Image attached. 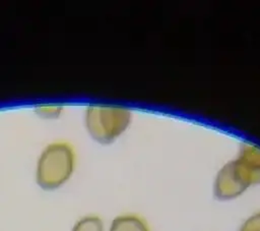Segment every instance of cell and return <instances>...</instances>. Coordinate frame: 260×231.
I'll return each mask as SVG.
<instances>
[{
	"label": "cell",
	"instance_id": "cell-1",
	"mask_svg": "<svg viewBox=\"0 0 260 231\" xmlns=\"http://www.w3.org/2000/svg\"><path fill=\"white\" fill-rule=\"evenodd\" d=\"M260 183V147L246 143L238 156L218 171L213 185L214 196L229 200L240 196L250 186Z\"/></svg>",
	"mask_w": 260,
	"mask_h": 231
},
{
	"label": "cell",
	"instance_id": "cell-2",
	"mask_svg": "<svg viewBox=\"0 0 260 231\" xmlns=\"http://www.w3.org/2000/svg\"><path fill=\"white\" fill-rule=\"evenodd\" d=\"M75 161V150L70 142L56 140L49 143L41 153L37 163V183L46 190L60 187L72 175Z\"/></svg>",
	"mask_w": 260,
	"mask_h": 231
},
{
	"label": "cell",
	"instance_id": "cell-3",
	"mask_svg": "<svg viewBox=\"0 0 260 231\" xmlns=\"http://www.w3.org/2000/svg\"><path fill=\"white\" fill-rule=\"evenodd\" d=\"M132 122L128 108L91 104L84 113V124L89 135L101 143H111L122 135Z\"/></svg>",
	"mask_w": 260,
	"mask_h": 231
},
{
	"label": "cell",
	"instance_id": "cell-4",
	"mask_svg": "<svg viewBox=\"0 0 260 231\" xmlns=\"http://www.w3.org/2000/svg\"><path fill=\"white\" fill-rule=\"evenodd\" d=\"M110 231H150L147 222L136 214H124L116 217Z\"/></svg>",
	"mask_w": 260,
	"mask_h": 231
},
{
	"label": "cell",
	"instance_id": "cell-5",
	"mask_svg": "<svg viewBox=\"0 0 260 231\" xmlns=\"http://www.w3.org/2000/svg\"><path fill=\"white\" fill-rule=\"evenodd\" d=\"M72 231H104V224L99 216H85L74 224Z\"/></svg>",
	"mask_w": 260,
	"mask_h": 231
},
{
	"label": "cell",
	"instance_id": "cell-6",
	"mask_svg": "<svg viewBox=\"0 0 260 231\" xmlns=\"http://www.w3.org/2000/svg\"><path fill=\"white\" fill-rule=\"evenodd\" d=\"M239 231H260V212L249 217Z\"/></svg>",
	"mask_w": 260,
	"mask_h": 231
},
{
	"label": "cell",
	"instance_id": "cell-7",
	"mask_svg": "<svg viewBox=\"0 0 260 231\" xmlns=\"http://www.w3.org/2000/svg\"><path fill=\"white\" fill-rule=\"evenodd\" d=\"M60 110H59V108L58 107H47V109H45L44 107H42L41 108V112L42 113H44V114H46V115H51V113H54V114H57L58 112H59Z\"/></svg>",
	"mask_w": 260,
	"mask_h": 231
}]
</instances>
